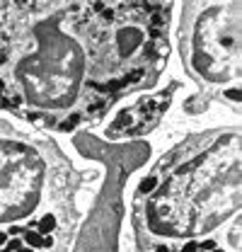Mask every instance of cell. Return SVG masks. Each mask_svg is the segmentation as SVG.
<instances>
[{
    "instance_id": "4",
    "label": "cell",
    "mask_w": 242,
    "mask_h": 252,
    "mask_svg": "<svg viewBox=\"0 0 242 252\" xmlns=\"http://www.w3.org/2000/svg\"><path fill=\"white\" fill-rule=\"evenodd\" d=\"M177 46L184 73L199 88L184 102V112L199 117L213 102H220L238 114L242 99L240 2H184Z\"/></svg>"
},
{
    "instance_id": "2",
    "label": "cell",
    "mask_w": 242,
    "mask_h": 252,
    "mask_svg": "<svg viewBox=\"0 0 242 252\" xmlns=\"http://www.w3.org/2000/svg\"><path fill=\"white\" fill-rule=\"evenodd\" d=\"M240 126L191 133L133 191V252H240Z\"/></svg>"
},
{
    "instance_id": "1",
    "label": "cell",
    "mask_w": 242,
    "mask_h": 252,
    "mask_svg": "<svg viewBox=\"0 0 242 252\" xmlns=\"http://www.w3.org/2000/svg\"><path fill=\"white\" fill-rule=\"evenodd\" d=\"M172 2L0 0V112L44 131L99 124L157 85Z\"/></svg>"
},
{
    "instance_id": "5",
    "label": "cell",
    "mask_w": 242,
    "mask_h": 252,
    "mask_svg": "<svg viewBox=\"0 0 242 252\" xmlns=\"http://www.w3.org/2000/svg\"><path fill=\"white\" fill-rule=\"evenodd\" d=\"M182 90L180 80H172L167 88L157 90L151 97H143L128 107H123L119 114L114 117V122L107 126V136L112 141H133V138H143L148 136L152 128L162 122L165 112L170 109L175 94Z\"/></svg>"
},
{
    "instance_id": "3",
    "label": "cell",
    "mask_w": 242,
    "mask_h": 252,
    "mask_svg": "<svg viewBox=\"0 0 242 252\" xmlns=\"http://www.w3.org/2000/svg\"><path fill=\"white\" fill-rule=\"evenodd\" d=\"M90 182L56 141L0 119V252H70Z\"/></svg>"
}]
</instances>
